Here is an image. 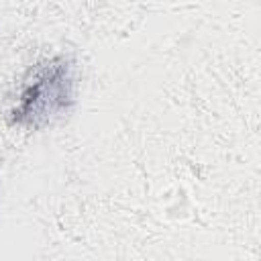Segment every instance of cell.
I'll list each match as a JSON object with an SVG mask.
<instances>
[{
	"label": "cell",
	"instance_id": "obj_1",
	"mask_svg": "<svg viewBox=\"0 0 261 261\" xmlns=\"http://www.w3.org/2000/svg\"><path fill=\"white\" fill-rule=\"evenodd\" d=\"M75 102V61L59 53L39 61L20 82L16 100L8 112V124L24 130L51 126L71 110Z\"/></svg>",
	"mask_w": 261,
	"mask_h": 261
}]
</instances>
